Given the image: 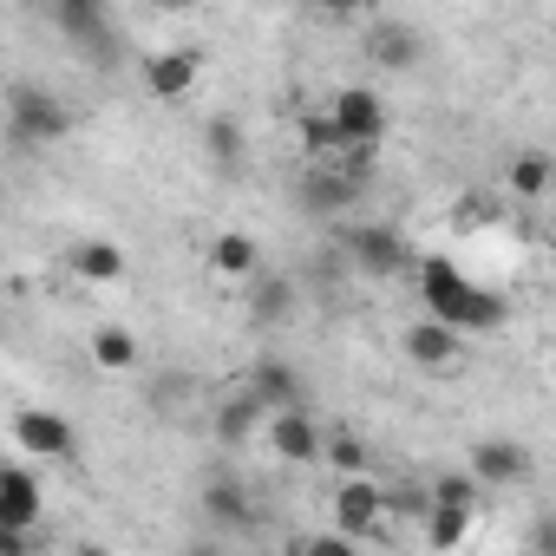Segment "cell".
Listing matches in <instances>:
<instances>
[{
	"label": "cell",
	"instance_id": "6da1fadb",
	"mask_svg": "<svg viewBox=\"0 0 556 556\" xmlns=\"http://www.w3.org/2000/svg\"><path fill=\"white\" fill-rule=\"evenodd\" d=\"M413 262H419V289H426L432 321H445L452 334H465V328H497V321H504V302L484 295V289H471L445 255H413Z\"/></svg>",
	"mask_w": 556,
	"mask_h": 556
},
{
	"label": "cell",
	"instance_id": "7a4b0ae2",
	"mask_svg": "<svg viewBox=\"0 0 556 556\" xmlns=\"http://www.w3.org/2000/svg\"><path fill=\"white\" fill-rule=\"evenodd\" d=\"M380 131H387V99L380 92H367V86L334 92V105H328L334 151H380Z\"/></svg>",
	"mask_w": 556,
	"mask_h": 556
},
{
	"label": "cell",
	"instance_id": "3957f363",
	"mask_svg": "<svg viewBox=\"0 0 556 556\" xmlns=\"http://www.w3.org/2000/svg\"><path fill=\"white\" fill-rule=\"evenodd\" d=\"M341 255L361 275H400V268H413V242L393 223H341Z\"/></svg>",
	"mask_w": 556,
	"mask_h": 556
},
{
	"label": "cell",
	"instance_id": "277c9868",
	"mask_svg": "<svg viewBox=\"0 0 556 556\" xmlns=\"http://www.w3.org/2000/svg\"><path fill=\"white\" fill-rule=\"evenodd\" d=\"M8 131H14V144H60V138L73 131V112H66L53 92H40V86H14V99H8Z\"/></svg>",
	"mask_w": 556,
	"mask_h": 556
},
{
	"label": "cell",
	"instance_id": "5b68a950",
	"mask_svg": "<svg viewBox=\"0 0 556 556\" xmlns=\"http://www.w3.org/2000/svg\"><path fill=\"white\" fill-rule=\"evenodd\" d=\"M14 445H21L34 465H40V458H73V452H79L73 419L53 413V406H27V413H14Z\"/></svg>",
	"mask_w": 556,
	"mask_h": 556
},
{
	"label": "cell",
	"instance_id": "8992f818",
	"mask_svg": "<svg viewBox=\"0 0 556 556\" xmlns=\"http://www.w3.org/2000/svg\"><path fill=\"white\" fill-rule=\"evenodd\" d=\"M334 536H348V543H367V536H380L387 530V504H380V484L374 478H341V491H334Z\"/></svg>",
	"mask_w": 556,
	"mask_h": 556
},
{
	"label": "cell",
	"instance_id": "52a82bcc",
	"mask_svg": "<svg viewBox=\"0 0 556 556\" xmlns=\"http://www.w3.org/2000/svg\"><path fill=\"white\" fill-rule=\"evenodd\" d=\"M406 361L419 367V374H458V361H465V334H452L445 321H413L406 328Z\"/></svg>",
	"mask_w": 556,
	"mask_h": 556
},
{
	"label": "cell",
	"instance_id": "ba28073f",
	"mask_svg": "<svg viewBox=\"0 0 556 556\" xmlns=\"http://www.w3.org/2000/svg\"><path fill=\"white\" fill-rule=\"evenodd\" d=\"M465 478H471L478 491H484V484H523V478H530V445H517V439H478Z\"/></svg>",
	"mask_w": 556,
	"mask_h": 556
},
{
	"label": "cell",
	"instance_id": "9c48e42d",
	"mask_svg": "<svg viewBox=\"0 0 556 556\" xmlns=\"http://www.w3.org/2000/svg\"><path fill=\"white\" fill-rule=\"evenodd\" d=\"M197 73H203V53L197 47H164V53L144 60V92L170 105V99H184L197 86Z\"/></svg>",
	"mask_w": 556,
	"mask_h": 556
},
{
	"label": "cell",
	"instance_id": "30bf717a",
	"mask_svg": "<svg viewBox=\"0 0 556 556\" xmlns=\"http://www.w3.org/2000/svg\"><path fill=\"white\" fill-rule=\"evenodd\" d=\"M34 523H40V471L0 465V530H34Z\"/></svg>",
	"mask_w": 556,
	"mask_h": 556
},
{
	"label": "cell",
	"instance_id": "8fae6325",
	"mask_svg": "<svg viewBox=\"0 0 556 556\" xmlns=\"http://www.w3.org/2000/svg\"><path fill=\"white\" fill-rule=\"evenodd\" d=\"M242 393H249L262 413H289V406H302V374H295L289 361H275V354H268V361L249 367V387H242Z\"/></svg>",
	"mask_w": 556,
	"mask_h": 556
},
{
	"label": "cell",
	"instance_id": "7c38bea8",
	"mask_svg": "<svg viewBox=\"0 0 556 556\" xmlns=\"http://www.w3.org/2000/svg\"><path fill=\"white\" fill-rule=\"evenodd\" d=\"M268 445H275V458H289V465H315L321 458V426L302 406L268 413Z\"/></svg>",
	"mask_w": 556,
	"mask_h": 556
},
{
	"label": "cell",
	"instance_id": "4fadbf2b",
	"mask_svg": "<svg viewBox=\"0 0 556 556\" xmlns=\"http://www.w3.org/2000/svg\"><path fill=\"white\" fill-rule=\"evenodd\" d=\"M53 27H60L66 40H79V47H92L99 66H112V34H105V8H99V0H60V8H53Z\"/></svg>",
	"mask_w": 556,
	"mask_h": 556
},
{
	"label": "cell",
	"instance_id": "5bb4252c",
	"mask_svg": "<svg viewBox=\"0 0 556 556\" xmlns=\"http://www.w3.org/2000/svg\"><path fill=\"white\" fill-rule=\"evenodd\" d=\"M354 203H361V184H348L341 170L315 164V170L302 177V210H308V216H348Z\"/></svg>",
	"mask_w": 556,
	"mask_h": 556
},
{
	"label": "cell",
	"instance_id": "9a60e30c",
	"mask_svg": "<svg viewBox=\"0 0 556 556\" xmlns=\"http://www.w3.org/2000/svg\"><path fill=\"white\" fill-rule=\"evenodd\" d=\"M295 302H302L295 275H249V321L275 328V321H289V315H295Z\"/></svg>",
	"mask_w": 556,
	"mask_h": 556
},
{
	"label": "cell",
	"instance_id": "2e32d148",
	"mask_svg": "<svg viewBox=\"0 0 556 556\" xmlns=\"http://www.w3.org/2000/svg\"><path fill=\"white\" fill-rule=\"evenodd\" d=\"M210 268L223 275V282H249V275H262V242L242 236V229H229V236L210 242Z\"/></svg>",
	"mask_w": 556,
	"mask_h": 556
},
{
	"label": "cell",
	"instance_id": "e0dca14e",
	"mask_svg": "<svg viewBox=\"0 0 556 556\" xmlns=\"http://www.w3.org/2000/svg\"><path fill=\"white\" fill-rule=\"evenodd\" d=\"M262 419H268V413H262V406H255L249 393H229V400L216 406V445H223V452H236V445H249Z\"/></svg>",
	"mask_w": 556,
	"mask_h": 556
},
{
	"label": "cell",
	"instance_id": "ac0fdd59",
	"mask_svg": "<svg viewBox=\"0 0 556 556\" xmlns=\"http://www.w3.org/2000/svg\"><path fill=\"white\" fill-rule=\"evenodd\" d=\"M367 53H374L380 66L406 73V66H419V34H413V27H400V21H380V27L367 34Z\"/></svg>",
	"mask_w": 556,
	"mask_h": 556
},
{
	"label": "cell",
	"instance_id": "d6986e66",
	"mask_svg": "<svg viewBox=\"0 0 556 556\" xmlns=\"http://www.w3.org/2000/svg\"><path fill=\"white\" fill-rule=\"evenodd\" d=\"M203 510H210L216 523H229V530H249V523H255V497H249L236 478H216V484L203 491Z\"/></svg>",
	"mask_w": 556,
	"mask_h": 556
},
{
	"label": "cell",
	"instance_id": "ffe728a7",
	"mask_svg": "<svg viewBox=\"0 0 556 556\" xmlns=\"http://www.w3.org/2000/svg\"><path fill=\"white\" fill-rule=\"evenodd\" d=\"M73 268L86 275V282H118V275H125V249L105 242V236H86V242H73Z\"/></svg>",
	"mask_w": 556,
	"mask_h": 556
},
{
	"label": "cell",
	"instance_id": "44dd1931",
	"mask_svg": "<svg viewBox=\"0 0 556 556\" xmlns=\"http://www.w3.org/2000/svg\"><path fill=\"white\" fill-rule=\"evenodd\" d=\"M203 151H210V164H216V170H236V164H242V151H249V138H242V118L216 112V118L203 125Z\"/></svg>",
	"mask_w": 556,
	"mask_h": 556
},
{
	"label": "cell",
	"instance_id": "7402d4cb",
	"mask_svg": "<svg viewBox=\"0 0 556 556\" xmlns=\"http://www.w3.org/2000/svg\"><path fill=\"white\" fill-rule=\"evenodd\" d=\"M92 361H99L105 374H131L144 354H138V334H125V328H99V334H92Z\"/></svg>",
	"mask_w": 556,
	"mask_h": 556
},
{
	"label": "cell",
	"instance_id": "603a6c76",
	"mask_svg": "<svg viewBox=\"0 0 556 556\" xmlns=\"http://www.w3.org/2000/svg\"><path fill=\"white\" fill-rule=\"evenodd\" d=\"M419 523H426V549H439V556H445V549H458V543H465L471 510H445V504H432Z\"/></svg>",
	"mask_w": 556,
	"mask_h": 556
},
{
	"label": "cell",
	"instance_id": "cb8c5ba5",
	"mask_svg": "<svg viewBox=\"0 0 556 556\" xmlns=\"http://www.w3.org/2000/svg\"><path fill=\"white\" fill-rule=\"evenodd\" d=\"M549 170H556V164H549V151H523V157L510 164V190H517L523 203H536V197L549 190Z\"/></svg>",
	"mask_w": 556,
	"mask_h": 556
},
{
	"label": "cell",
	"instance_id": "d4e9b609",
	"mask_svg": "<svg viewBox=\"0 0 556 556\" xmlns=\"http://www.w3.org/2000/svg\"><path fill=\"white\" fill-rule=\"evenodd\" d=\"M321 458L334 465V471H348V478H361L367 471V445L348 432V426H334V432H321Z\"/></svg>",
	"mask_w": 556,
	"mask_h": 556
},
{
	"label": "cell",
	"instance_id": "484cf974",
	"mask_svg": "<svg viewBox=\"0 0 556 556\" xmlns=\"http://www.w3.org/2000/svg\"><path fill=\"white\" fill-rule=\"evenodd\" d=\"M426 497H432V504H445V510H478V484H471L465 471L432 478V484H426Z\"/></svg>",
	"mask_w": 556,
	"mask_h": 556
},
{
	"label": "cell",
	"instance_id": "4316f807",
	"mask_svg": "<svg viewBox=\"0 0 556 556\" xmlns=\"http://www.w3.org/2000/svg\"><path fill=\"white\" fill-rule=\"evenodd\" d=\"M289 556H361V543H348V536H334V530H315V536H295Z\"/></svg>",
	"mask_w": 556,
	"mask_h": 556
},
{
	"label": "cell",
	"instance_id": "83f0119b",
	"mask_svg": "<svg viewBox=\"0 0 556 556\" xmlns=\"http://www.w3.org/2000/svg\"><path fill=\"white\" fill-rule=\"evenodd\" d=\"M380 504H387V510H400V517H426V510H432L426 484H400V491H380Z\"/></svg>",
	"mask_w": 556,
	"mask_h": 556
},
{
	"label": "cell",
	"instance_id": "f1b7e54d",
	"mask_svg": "<svg viewBox=\"0 0 556 556\" xmlns=\"http://www.w3.org/2000/svg\"><path fill=\"white\" fill-rule=\"evenodd\" d=\"M40 549V530H0V556H34Z\"/></svg>",
	"mask_w": 556,
	"mask_h": 556
},
{
	"label": "cell",
	"instance_id": "f546056e",
	"mask_svg": "<svg viewBox=\"0 0 556 556\" xmlns=\"http://www.w3.org/2000/svg\"><path fill=\"white\" fill-rule=\"evenodd\" d=\"M73 556H112V549H105V543H79Z\"/></svg>",
	"mask_w": 556,
	"mask_h": 556
},
{
	"label": "cell",
	"instance_id": "4dcf8cb0",
	"mask_svg": "<svg viewBox=\"0 0 556 556\" xmlns=\"http://www.w3.org/2000/svg\"><path fill=\"white\" fill-rule=\"evenodd\" d=\"M184 556H216V549H184Z\"/></svg>",
	"mask_w": 556,
	"mask_h": 556
}]
</instances>
